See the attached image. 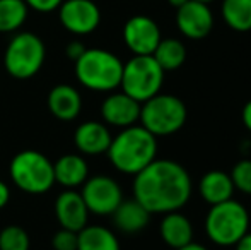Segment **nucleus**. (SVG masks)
Wrapping results in <instances>:
<instances>
[{
	"instance_id": "nucleus-33",
	"label": "nucleus",
	"mask_w": 251,
	"mask_h": 250,
	"mask_svg": "<svg viewBox=\"0 0 251 250\" xmlns=\"http://www.w3.org/2000/svg\"><path fill=\"white\" fill-rule=\"evenodd\" d=\"M176 250H208V249L201 244H195V242H192V244L185 245V247H181V249H176Z\"/></svg>"
},
{
	"instance_id": "nucleus-16",
	"label": "nucleus",
	"mask_w": 251,
	"mask_h": 250,
	"mask_svg": "<svg viewBox=\"0 0 251 250\" xmlns=\"http://www.w3.org/2000/svg\"><path fill=\"white\" fill-rule=\"evenodd\" d=\"M159 235L171 250L181 249L193 242V230L192 220L181 211H171V213L162 214V220L159 223Z\"/></svg>"
},
{
	"instance_id": "nucleus-28",
	"label": "nucleus",
	"mask_w": 251,
	"mask_h": 250,
	"mask_svg": "<svg viewBox=\"0 0 251 250\" xmlns=\"http://www.w3.org/2000/svg\"><path fill=\"white\" fill-rule=\"evenodd\" d=\"M26 2V5L29 7V9L36 10V12H53V10H56L60 7V3L63 2V0H24Z\"/></svg>"
},
{
	"instance_id": "nucleus-4",
	"label": "nucleus",
	"mask_w": 251,
	"mask_h": 250,
	"mask_svg": "<svg viewBox=\"0 0 251 250\" xmlns=\"http://www.w3.org/2000/svg\"><path fill=\"white\" fill-rule=\"evenodd\" d=\"M123 62L115 54L102 48H86L75 60V77L86 89L111 93L120 87Z\"/></svg>"
},
{
	"instance_id": "nucleus-20",
	"label": "nucleus",
	"mask_w": 251,
	"mask_h": 250,
	"mask_svg": "<svg viewBox=\"0 0 251 250\" xmlns=\"http://www.w3.org/2000/svg\"><path fill=\"white\" fill-rule=\"evenodd\" d=\"M111 216H113V221H115V226L118 228L120 231L133 235V233L142 231L144 228L149 224L152 214L139 202V200L123 199L122 204L116 207V211Z\"/></svg>"
},
{
	"instance_id": "nucleus-14",
	"label": "nucleus",
	"mask_w": 251,
	"mask_h": 250,
	"mask_svg": "<svg viewBox=\"0 0 251 250\" xmlns=\"http://www.w3.org/2000/svg\"><path fill=\"white\" fill-rule=\"evenodd\" d=\"M55 216L60 226L65 230L80 231L87 224L89 211L86 207L80 192L74 189H65L55 200Z\"/></svg>"
},
{
	"instance_id": "nucleus-34",
	"label": "nucleus",
	"mask_w": 251,
	"mask_h": 250,
	"mask_svg": "<svg viewBox=\"0 0 251 250\" xmlns=\"http://www.w3.org/2000/svg\"><path fill=\"white\" fill-rule=\"evenodd\" d=\"M186 2H188V0H168L169 5L176 7V9H179V7H181L183 3H186Z\"/></svg>"
},
{
	"instance_id": "nucleus-26",
	"label": "nucleus",
	"mask_w": 251,
	"mask_h": 250,
	"mask_svg": "<svg viewBox=\"0 0 251 250\" xmlns=\"http://www.w3.org/2000/svg\"><path fill=\"white\" fill-rule=\"evenodd\" d=\"M229 175H231L234 190L245 194V195H251V160L250 158L239 160L238 163L232 167V170L229 171Z\"/></svg>"
},
{
	"instance_id": "nucleus-31",
	"label": "nucleus",
	"mask_w": 251,
	"mask_h": 250,
	"mask_svg": "<svg viewBox=\"0 0 251 250\" xmlns=\"http://www.w3.org/2000/svg\"><path fill=\"white\" fill-rule=\"evenodd\" d=\"M9 200H10V189H9V185H7L3 180H0V209H3V207L9 204Z\"/></svg>"
},
{
	"instance_id": "nucleus-2",
	"label": "nucleus",
	"mask_w": 251,
	"mask_h": 250,
	"mask_svg": "<svg viewBox=\"0 0 251 250\" xmlns=\"http://www.w3.org/2000/svg\"><path fill=\"white\" fill-rule=\"evenodd\" d=\"M106 154L120 173L137 175L157 158V137L142 125H130L113 137Z\"/></svg>"
},
{
	"instance_id": "nucleus-12",
	"label": "nucleus",
	"mask_w": 251,
	"mask_h": 250,
	"mask_svg": "<svg viewBox=\"0 0 251 250\" xmlns=\"http://www.w3.org/2000/svg\"><path fill=\"white\" fill-rule=\"evenodd\" d=\"M176 26L188 40H203L214 29V14L208 3L188 0L176 9Z\"/></svg>"
},
{
	"instance_id": "nucleus-23",
	"label": "nucleus",
	"mask_w": 251,
	"mask_h": 250,
	"mask_svg": "<svg viewBox=\"0 0 251 250\" xmlns=\"http://www.w3.org/2000/svg\"><path fill=\"white\" fill-rule=\"evenodd\" d=\"M221 16L232 31L248 33L251 31V0H222Z\"/></svg>"
},
{
	"instance_id": "nucleus-30",
	"label": "nucleus",
	"mask_w": 251,
	"mask_h": 250,
	"mask_svg": "<svg viewBox=\"0 0 251 250\" xmlns=\"http://www.w3.org/2000/svg\"><path fill=\"white\" fill-rule=\"evenodd\" d=\"M241 120H243V125L246 127V130H248V132L251 134V100L246 101V105L243 107Z\"/></svg>"
},
{
	"instance_id": "nucleus-27",
	"label": "nucleus",
	"mask_w": 251,
	"mask_h": 250,
	"mask_svg": "<svg viewBox=\"0 0 251 250\" xmlns=\"http://www.w3.org/2000/svg\"><path fill=\"white\" fill-rule=\"evenodd\" d=\"M77 233L79 231L60 228L51 237L53 250H77Z\"/></svg>"
},
{
	"instance_id": "nucleus-19",
	"label": "nucleus",
	"mask_w": 251,
	"mask_h": 250,
	"mask_svg": "<svg viewBox=\"0 0 251 250\" xmlns=\"http://www.w3.org/2000/svg\"><path fill=\"white\" fill-rule=\"evenodd\" d=\"M234 192L231 175L224 170H208L207 173L201 175L199 182V194L208 206L232 199Z\"/></svg>"
},
{
	"instance_id": "nucleus-32",
	"label": "nucleus",
	"mask_w": 251,
	"mask_h": 250,
	"mask_svg": "<svg viewBox=\"0 0 251 250\" xmlns=\"http://www.w3.org/2000/svg\"><path fill=\"white\" fill-rule=\"evenodd\" d=\"M234 250H251V231H248V233L234 245Z\"/></svg>"
},
{
	"instance_id": "nucleus-5",
	"label": "nucleus",
	"mask_w": 251,
	"mask_h": 250,
	"mask_svg": "<svg viewBox=\"0 0 251 250\" xmlns=\"http://www.w3.org/2000/svg\"><path fill=\"white\" fill-rule=\"evenodd\" d=\"M188 118V108L175 94L157 93L140 107V125L155 137H168L179 132Z\"/></svg>"
},
{
	"instance_id": "nucleus-11",
	"label": "nucleus",
	"mask_w": 251,
	"mask_h": 250,
	"mask_svg": "<svg viewBox=\"0 0 251 250\" xmlns=\"http://www.w3.org/2000/svg\"><path fill=\"white\" fill-rule=\"evenodd\" d=\"M161 40L157 23L147 16H133L123 26V41L133 55H152Z\"/></svg>"
},
{
	"instance_id": "nucleus-17",
	"label": "nucleus",
	"mask_w": 251,
	"mask_h": 250,
	"mask_svg": "<svg viewBox=\"0 0 251 250\" xmlns=\"http://www.w3.org/2000/svg\"><path fill=\"white\" fill-rule=\"evenodd\" d=\"M48 110L62 122H72L82 111L80 93L70 84H56L48 93Z\"/></svg>"
},
{
	"instance_id": "nucleus-7",
	"label": "nucleus",
	"mask_w": 251,
	"mask_h": 250,
	"mask_svg": "<svg viewBox=\"0 0 251 250\" xmlns=\"http://www.w3.org/2000/svg\"><path fill=\"white\" fill-rule=\"evenodd\" d=\"M47 47L34 33H17L9 41L3 54V67L14 79L26 81L34 77L45 65Z\"/></svg>"
},
{
	"instance_id": "nucleus-24",
	"label": "nucleus",
	"mask_w": 251,
	"mask_h": 250,
	"mask_svg": "<svg viewBox=\"0 0 251 250\" xmlns=\"http://www.w3.org/2000/svg\"><path fill=\"white\" fill-rule=\"evenodd\" d=\"M27 10L24 0H0V33H16L26 23Z\"/></svg>"
},
{
	"instance_id": "nucleus-6",
	"label": "nucleus",
	"mask_w": 251,
	"mask_h": 250,
	"mask_svg": "<svg viewBox=\"0 0 251 250\" xmlns=\"http://www.w3.org/2000/svg\"><path fill=\"white\" fill-rule=\"evenodd\" d=\"M9 173L16 187L33 195L47 194L55 185L53 163L34 149L17 153L9 165Z\"/></svg>"
},
{
	"instance_id": "nucleus-25",
	"label": "nucleus",
	"mask_w": 251,
	"mask_h": 250,
	"mask_svg": "<svg viewBox=\"0 0 251 250\" xmlns=\"http://www.w3.org/2000/svg\"><path fill=\"white\" fill-rule=\"evenodd\" d=\"M31 240L23 226L9 224L0 230V250H29Z\"/></svg>"
},
{
	"instance_id": "nucleus-9",
	"label": "nucleus",
	"mask_w": 251,
	"mask_h": 250,
	"mask_svg": "<svg viewBox=\"0 0 251 250\" xmlns=\"http://www.w3.org/2000/svg\"><path fill=\"white\" fill-rule=\"evenodd\" d=\"M82 195L89 214L111 216L123 200V190L115 178L108 175H96L82 184Z\"/></svg>"
},
{
	"instance_id": "nucleus-22",
	"label": "nucleus",
	"mask_w": 251,
	"mask_h": 250,
	"mask_svg": "<svg viewBox=\"0 0 251 250\" xmlns=\"http://www.w3.org/2000/svg\"><path fill=\"white\" fill-rule=\"evenodd\" d=\"M152 57L155 58V62L161 65L164 72H173L185 63L186 47L183 41L176 40V38H164V40L159 41Z\"/></svg>"
},
{
	"instance_id": "nucleus-18",
	"label": "nucleus",
	"mask_w": 251,
	"mask_h": 250,
	"mask_svg": "<svg viewBox=\"0 0 251 250\" xmlns=\"http://www.w3.org/2000/svg\"><path fill=\"white\" fill-rule=\"evenodd\" d=\"M55 184L65 189L80 187L89 178V167L80 154H63L53 163Z\"/></svg>"
},
{
	"instance_id": "nucleus-13",
	"label": "nucleus",
	"mask_w": 251,
	"mask_h": 250,
	"mask_svg": "<svg viewBox=\"0 0 251 250\" xmlns=\"http://www.w3.org/2000/svg\"><path fill=\"white\" fill-rule=\"evenodd\" d=\"M140 107L137 100L128 96L126 93H113L104 98L101 105V117L106 125L126 129L130 125H135L140 118Z\"/></svg>"
},
{
	"instance_id": "nucleus-1",
	"label": "nucleus",
	"mask_w": 251,
	"mask_h": 250,
	"mask_svg": "<svg viewBox=\"0 0 251 250\" xmlns=\"http://www.w3.org/2000/svg\"><path fill=\"white\" fill-rule=\"evenodd\" d=\"M133 199L151 214L181 211L190 202L193 182L188 170L178 161L155 158L142 171L133 175Z\"/></svg>"
},
{
	"instance_id": "nucleus-29",
	"label": "nucleus",
	"mask_w": 251,
	"mask_h": 250,
	"mask_svg": "<svg viewBox=\"0 0 251 250\" xmlns=\"http://www.w3.org/2000/svg\"><path fill=\"white\" fill-rule=\"evenodd\" d=\"M86 52V47H84V43H80V41H70L69 45L65 47V55L70 58V60H74L75 62L77 58L80 57V55Z\"/></svg>"
},
{
	"instance_id": "nucleus-8",
	"label": "nucleus",
	"mask_w": 251,
	"mask_h": 250,
	"mask_svg": "<svg viewBox=\"0 0 251 250\" xmlns=\"http://www.w3.org/2000/svg\"><path fill=\"white\" fill-rule=\"evenodd\" d=\"M164 76L166 72L152 55H133L128 62L123 63L120 87L133 100L144 103L161 93Z\"/></svg>"
},
{
	"instance_id": "nucleus-10",
	"label": "nucleus",
	"mask_w": 251,
	"mask_h": 250,
	"mask_svg": "<svg viewBox=\"0 0 251 250\" xmlns=\"http://www.w3.org/2000/svg\"><path fill=\"white\" fill-rule=\"evenodd\" d=\"M58 17L69 33L86 36L98 29L101 10L93 0H63L58 7Z\"/></svg>"
},
{
	"instance_id": "nucleus-35",
	"label": "nucleus",
	"mask_w": 251,
	"mask_h": 250,
	"mask_svg": "<svg viewBox=\"0 0 251 250\" xmlns=\"http://www.w3.org/2000/svg\"><path fill=\"white\" fill-rule=\"evenodd\" d=\"M197 2H201V3H210V2H214V0H197Z\"/></svg>"
},
{
	"instance_id": "nucleus-3",
	"label": "nucleus",
	"mask_w": 251,
	"mask_h": 250,
	"mask_svg": "<svg viewBox=\"0 0 251 250\" xmlns=\"http://www.w3.org/2000/svg\"><path fill=\"white\" fill-rule=\"evenodd\" d=\"M251 214L234 197L214 204L205 216V235L217 247H234L250 231Z\"/></svg>"
},
{
	"instance_id": "nucleus-15",
	"label": "nucleus",
	"mask_w": 251,
	"mask_h": 250,
	"mask_svg": "<svg viewBox=\"0 0 251 250\" xmlns=\"http://www.w3.org/2000/svg\"><path fill=\"white\" fill-rule=\"evenodd\" d=\"M111 139L113 136L109 132L108 125L96 120L80 124L75 129V134H74L75 147L79 149L80 154H87V156L104 154L108 151L109 144H111Z\"/></svg>"
},
{
	"instance_id": "nucleus-21",
	"label": "nucleus",
	"mask_w": 251,
	"mask_h": 250,
	"mask_svg": "<svg viewBox=\"0 0 251 250\" xmlns=\"http://www.w3.org/2000/svg\"><path fill=\"white\" fill-rule=\"evenodd\" d=\"M77 250H122L116 235L100 224H86L77 233Z\"/></svg>"
}]
</instances>
